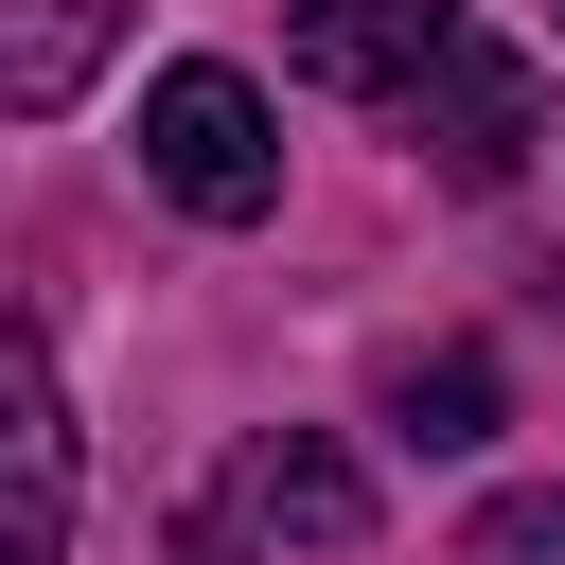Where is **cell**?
<instances>
[{
	"mask_svg": "<svg viewBox=\"0 0 565 565\" xmlns=\"http://www.w3.org/2000/svg\"><path fill=\"white\" fill-rule=\"evenodd\" d=\"M141 177H159L194 230H265V212H282V124H265V88H247L230 53H177V71L141 88Z\"/></svg>",
	"mask_w": 565,
	"mask_h": 565,
	"instance_id": "1",
	"label": "cell"
},
{
	"mask_svg": "<svg viewBox=\"0 0 565 565\" xmlns=\"http://www.w3.org/2000/svg\"><path fill=\"white\" fill-rule=\"evenodd\" d=\"M406 124H424V159H441L459 194H512V177H530V141H547V88H530V53L441 35V53L406 71Z\"/></svg>",
	"mask_w": 565,
	"mask_h": 565,
	"instance_id": "2",
	"label": "cell"
},
{
	"mask_svg": "<svg viewBox=\"0 0 565 565\" xmlns=\"http://www.w3.org/2000/svg\"><path fill=\"white\" fill-rule=\"evenodd\" d=\"M441 35H459L441 0H282V71H300V88H388V106H406V71H424Z\"/></svg>",
	"mask_w": 565,
	"mask_h": 565,
	"instance_id": "3",
	"label": "cell"
},
{
	"mask_svg": "<svg viewBox=\"0 0 565 565\" xmlns=\"http://www.w3.org/2000/svg\"><path fill=\"white\" fill-rule=\"evenodd\" d=\"M0 441H18V512H0V547L53 565V547H71V406H53V353H35V335L0 353Z\"/></svg>",
	"mask_w": 565,
	"mask_h": 565,
	"instance_id": "4",
	"label": "cell"
},
{
	"mask_svg": "<svg viewBox=\"0 0 565 565\" xmlns=\"http://www.w3.org/2000/svg\"><path fill=\"white\" fill-rule=\"evenodd\" d=\"M247 512H265L282 547H371V477H353L318 424H282V441L247 459Z\"/></svg>",
	"mask_w": 565,
	"mask_h": 565,
	"instance_id": "5",
	"label": "cell"
},
{
	"mask_svg": "<svg viewBox=\"0 0 565 565\" xmlns=\"http://www.w3.org/2000/svg\"><path fill=\"white\" fill-rule=\"evenodd\" d=\"M88 71H106V0H18V35H0V106L53 124Z\"/></svg>",
	"mask_w": 565,
	"mask_h": 565,
	"instance_id": "6",
	"label": "cell"
},
{
	"mask_svg": "<svg viewBox=\"0 0 565 565\" xmlns=\"http://www.w3.org/2000/svg\"><path fill=\"white\" fill-rule=\"evenodd\" d=\"M388 424H406L424 459H477V441H494V353H406V371H388Z\"/></svg>",
	"mask_w": 565,
	"mask_h": 565,
	"instance_id": "7",
	"label": "cell"
},
{
	"mask_svg": "<svg viewBox=\"0 0 565 565\" xmlns=\"http://www.w3.org/2000/svg\"><path fill=\"white\" fill-rule=\"evenodd\" d=\"M477 565H565V494H494L477 512Z\"/></svg>",
	"mask_w": 565,
	"mask_h": 565,
	"instance_id": "8",
	"label": "cell"
}]
</instances>
